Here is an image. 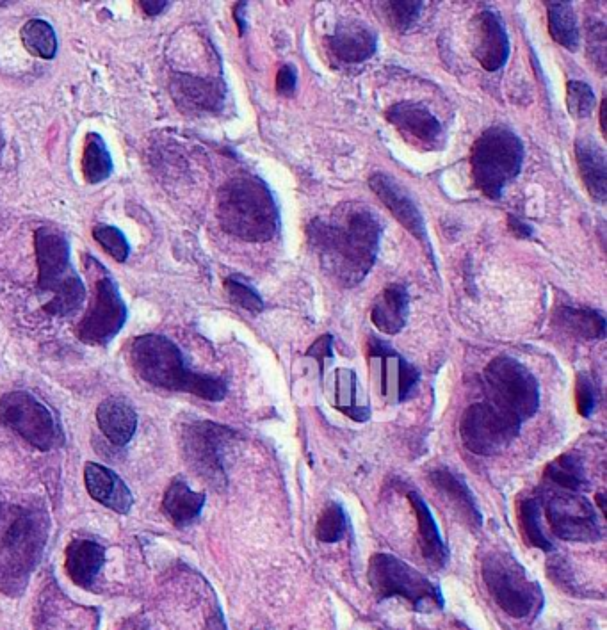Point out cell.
<instances>
[{"instance_id":"obj_1","label":"cell","mask_w":607,"mask_h":630,"mask_svg":"<svg viewBox=\"0 0 607 630\" xmlns=\"http://www.w3.org/2000/svg\"><path fill=\"white\" fill-rule=\"evenodd\" d=\"M381 230L380 218L364 203H340L308 225V244L326 275L344 287H355L373 269Z\"/></svg>"},{"instance_id":"obj_2","label":"cell","mask_w":607,"mask_h":630,"mask_svg":"<svg viewBox=\"0 0 607 630\" xmlns=\"http://www.w3.org/2000/svg\"><path fill=\"white\" fill-rule=\"evenodd\" d=\"M130 365L141 380L155 388L186 392L212 403H219L227 397V381L211 374L191 371L179 346L159 333L141 335L132 340Z\"/></svg>"},{"instance_id":"obj_3","label":"cell","mask_w":607,"mask_h":630,"mask_svg":"<svg viewBox=\"0 0 607 630\" xmlns=\"http://www.w3.org/2000/svg\"><path fill=\"white\" fill-rule=\"evenodd\" d=\"M49 520L43 509L6 501L0 493V588L22 590L40 563Z\"/></svg>"},{"instance_id":"obj_4","label":"cell","mask_w":607,"mask_h":630,"mask_svg":"<svg viewBox=\"0 0 607 630\" xmlns=\"http://www.w3.org/2000/svg\"><path fill=\"white\" fill-rule=\"evenodd\" d=\"M219 225L237 239L266 243L278 232L280 214L275 196L259 177H235L219 189Z\"/></svg>"},{"instance_id":"obj_5","label":"cell","mask_w":607,"mask_h":630,"mask_svg":"<svg viewBox=\"0 0 607 630\" xmlns=\"http://www.w3.org/2000/svg\"><path fill=\"white\" fill-rule=\"evenodd\" d=\"M34 251L38 262V289L50 294L43 310L54 317H70L86 301V285L75 271L72 248L65 234L52 228H38L34 234Z\"/></svg>"},{"instance_id":"obj_6","label":"cell","mask_w":607,"mask_h":630,"mask_svg":"<svg viewBox=\"0 0 607 630\" xmlns=\"http://www.w3.org/2000/svg\"><path fill=\"white\" fill-rule=\"evenodd\" d=\"M481 577L495 604L511 618L535 620L542 613L545 598L540 584L529 577L510 552H488L481 563Z\"/></svg>"},{"instance_id":"obj_7","label":"cell","mask_w":607,"mask_h":630,"mask_svg":"<svg viewBox=\"0 0 607 630\" xmlns=\"http://www.w3.org/2000/svg\"><path fill=\"white\" fill-rule=\"evenodd\" d=\"M524 145L506 127H490L474 143L470 166L476 186L492 200H499L504 187L522 170Z\"/></svg>"},{"instance_id":"obj_8","label":"cell","mask_w":607,"mask_h":630,"mask_svg":"<svg viewBox=\"0 0 607 630\" xmlns=\"http://www.w3.org/2000/svg\"><path fill=\"white\" fill-rule=\"evenodd\" d=\"M86 271L93 283V292L88 312L77 324V337L84 344L107 346L122 332L129 310L111 273L91 255L86 257Z\"/></svg>"},{"instance_id":"obj_9","label":"cell","mask_w":607,"mask_h":630,"mask_svg":"<svg viewBox=\"0 0 607 630\" xmlns=\"http://www.w3.org/2000/svg\"><path fill=\"white\" fill-rule=\"evenodd\" d=\"M367 579L374 595L380 600L405 598L419 613H433L444 607V597L437 584L396 556L374 554L367 570Z\"/></svg>"},{"instance_id":"obj_10","label":"cell","mask_w":607,"mask_h":630,"mask_svg":"<svg viewBox=\"0 0 607 630\" xmlns=\"http://www.w3.org/2000/svg\"><path fill=\"white\" fill-rule=\"evenodd\" d=\"M237 438L234 429L212 420L187 422L180 433V447L189 469L216 490L227 488V451Z\"/></svg>"},{"instance_id":"obj_11","label":"cell","mask_w":607,"mask_h":630,"mask_svg":"<svg viewBox=\"0 0 607 630\" xmlns=\"http://www.w3.org/2000/svg\"><path fill=\"white\" fill-rule=\"evenodd\" d=\"M490 404L510 413L520 422L531 419L540 406L538 381L524 365L510 356H499L483 372Z\"/></svg>"},{"instance_id":"obj_12","label":"cell","mask_w":607,"mask_h":630,"mask_svg":"<svg viewBox=\"0 0 607 630\" xmlns=\"http://www.w3.org/2000/svg\"><path fill=\"white\" fill-rule=\"evenodd\" d=\"M0 424L40 451H50L63 444L56 415L47 404L25 390H13L0 397Z\"/></svg>"},{"instance_id":"obj_13","label":"cell","mask_w":607,"mask_h":630,"mask_svg":"<svg viewBox=\"0 0 607 630\" xmlns=\"http://www.w3.org/2000/svg\"><path fill=\"white\" fill-rule=\"evenodd\" d=\"M522 422L490 403H476L463 413L462 442L470 453L495 456L508 449L520 433Z\"/></svg>"},{"instance_id":"obj_14","label":"cell","mask_w":607,"mask_h":630,"mask_svg":"<svg viewBox=\"0 0 607 630\" xmlns=\"http://www.w3.org/2000/svg\"><path fill=\"white\" fill-rule=\"evenodd\" d=\"M547 522L554 536L565 542L593 543L602 538V527L595 506L583 495L565 490H551L545 495Z\"/></svg>"},{"instance_id":"obj_15","label":"cell","mask_w":607,"mask_h":630,"mask_svg":"<svg viewBox=\"0 0 607 630\" xmlns=\"http://www.w3.org/2000/svg\"><path fill=\"white\" fill-rule=\"evenodd\" d=\"M387 120L412 145L424 150H438L446 143L442 125L426 105L401 102L387 111Z\"/></svg>"},{"instance_id":"obj_16","label":"cell","mask_w":607,"mask_h":630,"mask_svg":"<svg viewBox=\"0 0 607 630\" xmlns=\"http://www.w3.org/2000/svg\"><path fill=\"white\" fill-rule=\"evenodd\" d=\"M369 356L380 362L381 392L390 403H403L410 399L421 374L408 364L403 356L397 355L383 340H369Z\"/></svg>"},{"instance_id":"obj_17","label":"cell","mask_w":607,"mask_h":630,"mask_svg":"<svg viewBox=\"0 0 607 630\" xmlns=\"http://www.w3.org/2000/svg\"><path fill=\"white\" fill-rule=\"evenodd\" d=\"M472 54L488 72L501 70L510 56V40L501 18L481 11L472 22Z\"/></svg>"},{"instance_id":"obj_18","label":"cell","mask_w":607,"mask_h":630,"mask_svg":"<svg viewBox=\"0 0 607 630\" xmlns=\"http://www.w3.org/2000/svg\"><path fill=\"white\" fill-rule=\"evenodd\" d=\"M369 187L415 239L429 246L428 230L424 225L421 210L417 209L405 187L387 173H374L373 177L369 178Z\"/></svg>"},{"instance_id":"obj_19","label":"cell","mask_w":607,"mask_h":630,"mask_svg":"<svg viewBox=\"0 0 607 630\" xmlns=\"http://www.w3.org/2000/svg\"><path fill=\"white\" fill-rule=\"evenodd\" d=\"M328 50L342 63L358 65L374 56L378 49V36L369 25L360 20H344L335 33L326 38Z\"/></svg>"},{"instance_id":"obj_20","label":"cell","mask_w":607,"mask_h":630,"mask_svg":"<svg viewBox=\"0 0 607 630\" xmlns=\"http://www.w3.org/2000/svg\"><path fill=\"white\" fill-rule=\"evenodd\" d=\"M171 95L179 107L186 111L214 113L223 105L225 88L211 79L195 75H175L171 84Z\"/></svg>"},{"instance_id":"obj_21","label":"cell","mask_w":607,"mask_h":630,"mask_svg":"<svg viewBox=\"0 0 607 630\" xmlns=\"http://www.w3.org/2000/svg\"><path fill=\"white\" fill-rule=\"evenodd\" d=\"M84 483L91 499L104 504L106 508L113 509L120 515H127L132 509L134 497L129 486L123 483L122 477L104 465L88 463L84 469Z\"/></svg>"},{"instance_id":"obj_22","label":"cell","mask_w":607,"mask_h":630,"mask_svg":"<svg viewBox=\"0 0 607 630\" xmlns=\"http://www.w3.org/2000/svg\"><path fill=\"white\" fill-rule=\"evenodd\" d=\"M429 481H431V485L435 486V490L442 495L446 504H449V508L453 509V513L462 518L465 524L474 527V529L481 527L483 517L479 511L478 501L462 477L449 469H437L429 474Z\"/></svg>"},{"instance_id":"obj_23","label":"cell","mask_w":607,"mask_h":630,"mask_svg":"<svg viewBox=\"0 0 607 630\" xmlns=\"http://www.w3.org/2000/svg\"><path fill=\"white\" fill-rule=\"evenodd\" d=\"M97 422L111 444L123 447L129 444L138 429V413L127 399L107 397L106 401L98 404Z\"/></svg>"},{"instance_id":"obj_24","label":"cell","mask_w":607,"mask_h":630,"mask_svg":"<svg viewBox=\"0 0 607 630\" xmlns=\"http://www.w3.org/2000/svg\"><path fill=\"white\" fill-rule=\"evenodd\" d=\"M106 561V547L93 540H73L66 547V574L79 588L90 590Z\"/></svg>"},{"instance_id":"obj_25","label":"cell","mask_w":607,"mask_h":630,"mask_svg":"<svg viewBox=\"0 0 607 630\" xmlns=\"http://www.w3.org/2000/svg\"><path fill=\"white\" fill-rule=\"evenodd\" d=\"M577 168L584 186L595 202L606 203L607 198V159L604 148L591 138L577 139L575 143Z\"/></svg>"},{"instance_id":"obj_26","label":"cell","mask_w":607,"mask_h":630,"mask_svg":"<svg viewBox=\"0 0 607 630\" xmlns=\"http://www.w3.org/2000/svg\"><path fill=\"white\" fill-rule=\"evenodd\" d=\"M408 499L412 502L415 517H417V525H419V545L426 563L433 570H440L447 565L449 561V550L446 543L442 542V536L438 533L437 522L429 511L428 504L424 502L419 493H408Z\"/></svg>"},{"instance_id":"obj_27","label":"cell","mask_w":607,"mask_h":630,"mask_svg":"<svg viewBox=\"0 0 607 630\" xmlns=\"http://www.w3.org/2000/svg\"><path fill=\"white\" fill-rule=\"evenodd\" d=\"M410 310V296L403 285H389L374 303L371 319L376 330L396 335L405 328Z\"/></svg>"},{"instance_id":"obj_28","label":"cell","mask_w":607,"mask_h":630,"mask_svg":"<svg viewBox=\"0 0 607 630\" xmlns=\"http://www.w3.org/2000/svg\"><path fill=\"white\" fill-rule=\"evenodd\" d=\"M205 506V493L193 492L182 477L171 481L164 493L162 508L177 527H186L196 522Z\"/></svg>"},{"instance_id":"obj_29","label":"cell","mask_w":607,"mask_h":630,"mask_svg":"<svg viewBox=\"0 0 607 630\" xmlns=\"http://www.w3.org/2000/svg\"><path fill=\"white\" fill-rule=\"evenodd\" d=\"M554 321L561 330L581 339L599 340L606 337L604 315L591 308H559Z\"/></svg>"},{"instance_id":"obj_30","label":"cell","mask_w":607,"mask_h":630,"mask_svg":"<svg viewBox=\"0 0 607 630\" xmlns=\"http://www.w3.org/2000/svg\"><path fill=\"white\" fill-rule=\"evenodd\" d=\"M335 376V408L357 422L371 419L369 404H362L358 399L360 387L357 374L349 369H339Z\"/></svg>"},{"instance_id":"obj_31","label":"cell","mask_w":607,"mask_h":630,"mask_svg":"<svg viewBox=\"0 0 607 630\" xmlns=\"http://www.w3.org/2000/svg\"><path fill=\"white\" fill-rule=\"evenodd\" d=\"M545 477L552 485L565 492H586L590 488L583 461L572 453L561 454L559 458L551 461V465L545 469Z\"/></svg>"},{"instance_id":"obj_32","label":"cell","mask_w":607,"mask_h":630,"mask_svg":"<svg viewBox=\"0 0 607 630\" xmlns=\"http://www.w3.org/2000/svg\"><path fill=\"white\" fill-rule=\"evenodd\" d=\"M114 164L106 141L97 132L86 136V146L82 155V173L88 184H100L113 175Z\"/></svg>"},{"instance_id":"obj_33","label":"cell","mask_w":607,"mask_h":630,"mask_svg":"<svg viewBox=\"0 0 607 630\" xmlns=\"http://www.w3.org/2000/svg\"><path fill=\"white\" fill-rule=\"evenodd\" d=\"M549 31L556 43L563 49L575 52L579 49V25L574 8L570 2H551L549 4Z\"/></svg>"},{"instance_id":"obj_34","label":"cell","mask_w":607,"mask_h":630,"mask_svg":"<svg viewBox=\"0 0 607 630\" xmlns=\"http://www.w3.org/2000/svg\"><path fill=\"white\" fill-rule=\"evenodd\" d=\"M518 522H520V531L526 536L527 543L531 547L545 550V552L554 550V543L543 531L542 499H526L520 502Z\"/></svg>"},{"instance_id":"obj_35","label":"cell","mask_w":607,"mask_h":630,"mask_svg":"<svg viewBox=\"0 0 607 630\" xmlns=\"http://www.w3.org/2000/svg\"><path fill=\"white\" fill-rule=\"evenodd\" d=\"M22 41L25 49L41 59H54L57 56V36L54 27L43 20L33 18L22 27Z\"/></svg>"},{"instance_id":"obj_36","label":"cell","mask_w":607,"mask_h":630,"mask_svg":"<svg viewBox=\"0 0 607 630\" xmlns=\"http://www.w3.org/2000/svg\"><path fill=\"white\" fill-rule=\"evenodd\" d=\"M348 533V517L339 502L324 506L316 525L317 540L321 543H337Z\"/></svg>"},{"instance_id":"obj_37","label":"cell","mask_w":607,"mask_h":630,"mask_svg":"<svg viewBox=\"0 0 607 630\" xmlns=\"http://www.w3.org/2000/svg\"><path fill=\"white\" fill-rule=\"evenodd\" d=\"M93 237L116 262H127L130 255V244L120 228L111 225H98L93 228Z\"/></svg>"},{"instance_id":"obj_38","label":"cell","mask_w":607,"mask_h":630,"mask_svg":"<svg viewBox=\"0 0 607 630\" xmlns=\"http://www.w3.org/2000/svg\"><path fill=\"white\" fill-rule=\"evenodd\" d=\"M225 289H227L228 298L234 305L248 310L251 314H259L266 307L259 292L237 276H230L225 280Z\"/></svg>"},{"instance_id":"obj_39","label":"cell","mask_w":607,"mask_h":630,"mask_svg":"<svg viewBox=\"0 0 607 630\" xmlns=\"http://www.w3.org/2000/svg\"><path fill=\"white\" fill-rule=\"evenodd\" d=\"M568 113L577 120L588 118L595 107V95L593 89L581 81H570L567 84Z\"/></svg>"},{"instance_id":"obj_40","label":"cell","mask_w":607,"mask_h":630,"mask_svg":"<svg viewBox=\"0 0 607 630\" xmlns=\"http://www.w3.org/2000/svg\"><path fill=\"white\" fill-rule=\"evenodd\" d=\"M385 6H387L392 25L399 31H408L417 22V18L421 17L424 4L422 2H389Z\"/></svg>"},{"instance_id":"obj_41","label":"cell","mask_w":607,"mask_h":630,"mask_svg":"<svg viewBox=\"0 0 607 630\" xmlns=\"http://www.w3.org/2000/svg\"><path fill=\"white\" fill-rule=\"evenodd\" d=\"M547 572H549V577H551L552 581H554V584L559 586L561 590L567 591V593H572V595H577V597H581V588H579V584H577V579H575L572 568L568 566L565 559L549 558V563H547Z\"/></svg>"},{"instance_id":"obj_42","label":"cell","mask_w":607,"mask_h":630,"mask_svg":"<svg viewBox=\"0 0 607 630\" xmlns=\"http://www.w3.org/2000/svg\"><path fill=\"white\" fill-rule=\"evenodd\" d=\"M599 403V390L588 374L577 376V410L583 417H590Z\"/></svg>"},{"instance_id":"obj_43","label":"cell","mask_w":607,"mask_h":630,"mask_svg":"<svg viewBox=\"0 0 607 630\" xmlns=\"http://www.w3.org/2000/svg\"><path fill=\"white\" fill-rule=\"evenodd\" d=\"M588 49H590L591 61L597 65L600 72L606 70V25L604 22H595L590 25L588 33Z\"/></svg>"},{"instance_id":"obj_44","label":"cell","mask_w":607,"mask_h":630,"mask_svg":"<svg viewBox=\"0 0 607 630\" xmlns=\"http://www.w3.org/2000/svg\"><path fill=\"white\" fill-rule=\"evenodd\" d=\"M298 88V70L296 66L284 65L276 73V91L282 97H292Z\"/></svg>"},{"instance_id":"obj_45","label":"cell","mask_w":607,"mask_h":630,"mask_svg":"<svg viewBox=\"0 0 607 630\" xmlns=\"http://www.w3.org/2000/svg\"><path fill=\"white\" fill-rule=\"evenodd\" d=\"M307 356L316 358L319 365H321V371H324V364L326 360H332L333 358V337L332 335H323L308 348Z\"/></svg>"},{"instance_id":"obj_46","label":"cell","mask_w":607,"mask_h":630,"mask_svg":"<svg viewBox=\"0 0 607 630\" xmlns=\"http://www.w3.org/2000/svg\"><path fill=\"white\" fill-rule=\"evenodd\" d=\"M508 225L513 234L518 237H531L533 235V228L526 225L522 219L515 218V216H508Z\"/></svg>"},{"instance_id":"obj_47","label":"cell","mask_w":607,"mask_h":630,"mask_svg":"<svg viewBox=\"0 0 607 630\" xmlns=\"http://www.w3.org/2000/svg\"><path fill=\"white\" fill-rule=\"evenodd\" d=\"M170 6V2H164V0H146V2H141V8L145 11L148 17H157V15H161L164 9Z\"/></svg>"},{"instance_id":"obj_48","label":"cell","mask_w":607,"mask_h":630,"mask_svg":"<svg viewBox=\"0 0 607 630\" xmlns=\"http://www.w3.org/2000/svg\"><path fill=\"white\" fill-rule=\"evenodd\" d=\"M244 11H246V2H239V4H235V22H237V27H239V34H241V36L246 33V20H244Z\"/></svg>"},{"instance_id":"obj_49","label":"cell","mask_w":607,"mask_h":630,"mask_svg":"<svg viewBox=\"0 0 607 630\" xmlns=\"http://www.w3.org/2000/svg\"><path fill=\"white\" fill-rule=\"evenodd\" d=\"M606 107L607 100L604 98L602 100V105H600V129H602V134L606 136Z\"/></svg>"}]
</instances>
